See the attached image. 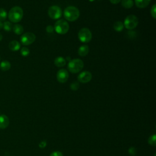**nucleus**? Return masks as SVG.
<instances>
[{"label": "nucleus", "mask_w": 156, "mask_h": 156, "mask_svg": "<svg viewBox=\"0 0 156 156\" xmlns=\"http://www.w3.org/2000/svg\"><path fill=\"white\" fill-rule=\"evenodd\" d=\"M65 18L68 21H74L78 19L80 15L79 10L75 6H68L65 8L63 12Z\"/></svg>", "instance_id": "nucleus-1"}, {"label": "nucleus", "mask_w": 156, "mask_h": 156, "mask_svg": "<svg viewBox=\"0 0 156 156\" xmlns=\"http://www.w3.org/2000/svg\"><path fill=\"white\" fill-rule=\"evenodd\" d=\"M23 16V10L20 6L13 7L9 12L8 18L9 20L12 22L16 23L20 22Z\"/></svg>", "instance_id": "nucleus-2"}, {"label": "nucleus", "mask_w": 156, "mask_h": 156, "mask_svg": "<svg viewBox=\"0 0 156 156\" xmlns=\"http://www.w3.org/2000/svg\"><path fill=\"white\" fill-rule=\"evenodd\" d=\"M84 63L83 61L79 58H74L70 60L68 63V69L72 73H77L80 72L83 68Z\"/></svg>", "instance_id": "nucleus-3"}, {"label": "nucleus", "mask_w": 156, "mask_h": 156, "mask_svg": "<svg viewBox=\"0 0 156 156\" xmlns=\"http://www.w3.org/2000/svg\"><path fill=\"white\" fill-rule=\"evenodd\" d=\"M69 29V26L68 23L63 19L58 20L54 24V29L58 34H66Z\"/></svg>", "instance_id": "nucleus-4"}, {"label": "nucleus", "mask_w": 156, "mask_h": 156, "mask_svg": "<svg viewBox=\"0 0 156 156\" xmlns=\"http://www.w3.org/2000/svg\"><path fill=\"white\" fill-rule=\"evenodd\" d=\"M138 24V19L134 15H128L124 20V27L127 29L132 30L135 29Z\"/></svg>", "instance_id": "nucleus-5"}, {"label": "nucleus", "mask_w": 156, "mask_h": 156, "mask_svg": "<svg viewBox=\"0 0 156 156\" xmlns=\"http://www.w3.org/2000/svg\"><path fill=\"white\" fill-rule=\"evenodd\" d=\"M78 38L82 43H88L91 40L92 34L88 28H82L78 32Z\"/></svg>", "instance_id": "nucleus-6"}, {"label": "nucleus", "mask_w": 156, "mask_h": 156, "mask_svg": "<svg viewBox=\"0 0 156 156\" xmlns=\"http://www.w3.org/2000/svg\"><path fill=\"white\" fill-rule=\"evenodd\" d=\"M48 13L51 19L57 20L62 16V10L60 7L57 5H52L49 8Z\"/></svg>", "instance_id": "nucleus-7"}, {"label": "nucleus", "mask_w": 156, "mask_h": 156, "mask_svg": "<svg viewBox=\"0 0 156 156\" xmlns=\"http://www.w3.org/2000/svg\"><path fill=\"white\" fill-rule=\"evenodd\" d=\"M35 35L32 32H26L23 34L20 38V41L22 44L27 46L31 44L35 40Z\"/></svg>", "instance_id": "nucleus-8"}, {"label": "nucleus", "mask_w": 156, "mask_h": 156, "mask_svg": "<svg viewBox=\"0 0 156 156\" xmlns=\"http://www.w3.org/2000/svg\"><path fill=\"white\" fill-rule=\"evenodd\" d=\"M92 78V74L90 72L88 71H84L80 73L77 76V80L79 82L85 83L89 82Z\"/></svg>", "instance_id": "nucleus-9"}, {"label": "nucleus", "mask_w": 156, "mask_h": 156, "mask_svg": "<svg viewBox=\"0 0 156 156\" xmlns=\"http://www.w3.org/2000/svg\"><path fill=\"white\" fill-rule=\"evenodd\" d=\"M69 77L68 72L65 69H61L57 73V79L60 83H65Z\"/></svg>", "instance_id": "nucleus-10"}, {"label": "nucleus", "mask_w": 156, "mask_h": 156, "mask_svg": "<svg viewBox=\"0 0 156 156\" xmlns=\"http://www.w3.org/2000/svg\"><path fill=\"white\" fill-rule=\"evenodd\" d=\"M9 124V119L5 115H0V129H4L8 127Z\"/></svg>", "instance_id": "nucleus-11"}, {"label": "nucleus", "mask_w": 156, "mask_h": 156, "mask_svg": "<svg viewBox=\"0 0 156 156\" xmlns=\"http://www.w3.org/2000/svg\"><path fill=\"white\" fill-rule=\"evenodd\" d=\"M151 0H135V4L138 8L144 9L148 6Z\"/></svg>", "instance_id": "nucleus-12"}, {"label": "nucleus", "mask_w": 156, "mask_h": 156, "mask_svg": "<svg viewBox=\"0 0 156 156\" xmlns=\"http://www.w3.org/2000/svg\"><path fill=\"white\" fill-rule=\"evenodd\" d=\"M78 54L81 57L86 56L89 52V48L87 45H82L78 49Z\"/></svg>", "instance_id": "nucleus-13"}, {"label": "nucleus", "mask_w": 156, "mask_h": 156, "mask_svg": "<svg viewBox=\"0 0 156 156\" xmlns=\"http://www.w3.org/2000/svg\"><path fill=\"white\" fill-rule=\"evenodd\" d=\"M20 47H21L20 43L16 40H12L9 44V48L12 51H18Z\"/></svg>", "instance_id": "nucleus-14"}, {"label": "nucleus", "mask_w": 156, "mask_h": 156, "mask_svg": "<svg viewBox=\"0 0 156 156\" xmlns=\"http://www.w3.org/2000/svg\"><path fill=\"white\" fill-rule=\"evenodd\" d=\"M54 64L57 67H63L66 65V59L61 56L57 57L54 60Z\"/></svg>", "instance_id": "nucleus-15"}, {"label": "nucleus", "mask_w": 156, "mask_h": 156, "mask_svg": "<svg viewBox=\"0 0 156 156\" xmlns=\"http://www.w3.org/2000/svg\"><path fill=\"white\" fill-rule=\"evenodd\" d=\"M11 68L10 63L7 60H4L0 63V68L3 71H6L10 69Z\"/></svg>", "instance_id": "nucleus-16"}, {"label": "nucleus", "mask_w": 156, "mask_h": 156, "mask_svg": "<svg viewBox=\"0 0 156 156\" xmlns=\"http://www.w3.org/2000/svg\"><path fill=\"white\" fill-rule=\"evenodd\" d=\"M12 30L15 34L17 35H21L23 32L24 29L21 25L19 24H16L14 26H13Z\"/></svg>", "instance_id": "nucleus-17"}, {"label": "nucleus", "mask_w": 156, "mask_h": 156, "mask_svg": "<svg viewBox=\"0 0 156 156\" xmlns=\"http://www.w3.org/2000/svg\"><path fill=\"white\" fill-rule=\"evenodd\" d=\"M113 29L116 32H121L124 29V24L120 21H115L113 24Z\"/></svg>", "instance_id": "nucleus-18"}, {"label": "nucleus", "mask_w": 156, "mask_h": 156, "mask_svg": "<svg viewBox=\"0 0 156 156\" xmlns=\"http://www.w3.org/2000/svg\"><path fill=\"white\" fill-rule=\"evenodd\" d=\"M121 5L125 9H130L133 5L132 0H121Z\"/></svg>", "instance_id": "nucleus-19"}, {"label": "nucleus", "mask_w": 156, "mask_h": 156, "mask_svg": "<svg viewBox=\"0 0 156 156\" xmlns=\"http://www.w3.org/2000/svg\"><path fill=\"white\" fill-rule=\"evenodd\" d=\"M13 26L11 22L10 21H5L3 23V29L7 31V32H10L12 29Z\"/></svg>", "instance_id": "nucleus-20"}, {"label": "nucleus", "mask_w": 156, "mask_h": 156, "mask_svg": "<svg viewBox=\"0 0 156 156\" xmlns=\"http://www.w3.org/2000/svg\"><path fill=\"white\" fill-rule=\"evenodd\" d=\"M147 142L150 145L152 146H156V135L153 134L151 135L148 138Z\"/></svg>", "instance_id": "nucleus-21"}, {"label": "nucleus", "mask_w": 156, "mask_h": 156, "mask_svg": "<svg viewBox=\"0 0 156 156\" xmlns=\"http://www.w3.org/2000/svg\"><path fill=\"white\" fill-rule=\"evenodd\" d=\"M7 16V12L5 9L2 8H0V21H4L6 19Z\"/></svg>", "instance_id": "nucleus-22"}, {"label": "nucleus", "mask_w": 156, "mask_h": 156, "mask_svg": "<svg viewBox=\"0 0 156 156\" xmlns=\"http://www.w3.org/2000/svg\"><path fill=\"white\" fill-rule=\"evenodd\" d=\"M20 53L21 54L22 56L23 57H27L29 53H30V51L29 49L26 48V47H23L20 51Z\"/></svg>", "instance_id": "nucleus-23"}, {"label": "nucleus", "mask_w": 156, "mask_h": 156, "mask_svg": "<svg viewBox=\"0 0 156 156\" xmlns=\"http://www.w3.org/2000/svg\"><path fill=\"white\" fill-rule=\"evenodd\" d=\"M151 15L154 19L156 18V4H154L151 9Z\"/></svg>", "instance_id": "nucleus-24"}, {"label": "nucleus", "mask_w": 156, "mask_h": 156, "mask_svg": "<svg viewBox=\"0 0 156 156\" xmlns=\"http://www.w3.org/2000/svg\"><path fill=\"white\" fill-rule=\"evenodd\" d=\"M79 87V85L77 82H73L72 83L71 85H70V88L72 90H74V91H76Z\"/></svg>", "instance_id": "nucleus-25"}, {"label": "nucleus", "mask_w": 156, "mask_h": 156, "mask_svg": "<svg viewBox=\"0 0 156 156\" xmlns=\"http://www.w3.org/2000/svg\"><path fill=\"white\" fill-rule=\"evenodd\" d=\"M136 150L135 147H130L129 149V150H128L129 154L130 155H132V156H134V155L136 154Z\"/></svg>", "instance_id": "nucleus-26"}, {"label": "nucleus", "mask_w": 156, "mask_h": 156, "mask_svg": "<svg viewBox=\"0 0 156 156\" xmlns=\"http://www.w3.org/2000/svg\"><path fill=\"white\" fill-rule=\"evenodd\" d=\"M49 156H63V154L62 152H61L60 151H56L54 152H52Z\"/></svg>", "instance_id": "nucleus-27"}, {"label": "nucleus", "mask_w": 156, "mask_h": 156, "mask_svg": "<svg viewBox=\"0 0 156 156\" xmlns=\"http://www.w3.org/2000/svg\"><path fill=\"white\" fill-rule=\"evenodd\" d=\"M46 30L47 32H48V33H52L54 29V27H53L52 26L48 25V26H47V27L46 28Z\"/></svg>", "instance_id": "nucleus-28"}, {"label": "nucleus", "mask_w": 156, "mask_h": 156, "mask_svg": "<svg viewBox=\"0 0 156 156\" xmlns=\"http://www.w3.org/2000/svg\"><path fill=\"white\" fill-rule=\"evenodd\" d=\"M46 144H47L46 141L45 140H43V141H40V143L38 144V146H39V147L40 148H44L46 146Z\"/></svg>", "instance_id": "nucleus-29"}, {"label": "nucleus", "mask_w": 156, "mask_h": 156, "mask_svg": "<svg viewBox=\"0 0 156 156\" xmlns=\"http://www.w3.org/2000/svg\"><path fill=\"white\" fill-rule=\"evenodd\" d=\"M121 0H110V2L112 3V4H118L119 2H121Z\"/></svg>", "instance_id": "nucleus-30"}, {"label": "nucleus", "mask_w": 156, "mask_h": 156, "mask_svg": "<svg viewBox=\"0 0 156 156\" xmlns=\"http://www.w3.org/2000/svg\"><path fill=\"white\" fill-rule=\"evenodd\" d=\"M2 28H3V23L1 21H0V30L2 29Z\"/></svg>", "instance_id": "nucleus-31"}, {"label": "nucleus", "mask_w": 156, "mask_h": 156, "mask_svg": "<svg viewBox=\"0 0 156 156\" xmlns=\"http://www.w3.org/2000/svg\"><path fill=\"white\" fill-rule=\"evenodd\" d=\"M2 35L0 33V41L2 40Z\"/></svg>", "instance_id": "nucleus-32"}]
</instances>
